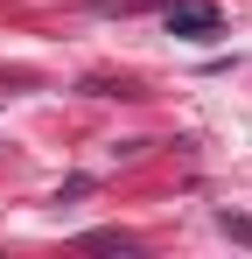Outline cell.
I'll use <instances>...</instances> for the list:
<instances>
[{
  "instance_id": "cell-1",
  "label": "cell",
  "mask_w": 252,
  "mask_h": 259,
  "mask_svg": "<svg viewBox=\"0 0 252 259\" xmlns=\"http://www.w3.org/2000/svg\"><path fill=\"white\" fill-rule=\"evenodd\" d=\"M168 35H189V42L217 35V7H210V0H175V7H168Z\"/></svg>"
},
{
  "instance_id": "cell-2",
  "label": "cell",
  "mask_w": 252,
  "mask_h": 259,
  "mask_svg": "<svg viewBox=\"0 0 252 259\" xmlns=\"http://www.w3.org/2000/svg\"><path fill=\"white\" fill-rule=\"evenodd\" d=\"M217 231L238 238V245H252V217H231V210H224V217H217Z\"/></svg>"
}]
</instances>
